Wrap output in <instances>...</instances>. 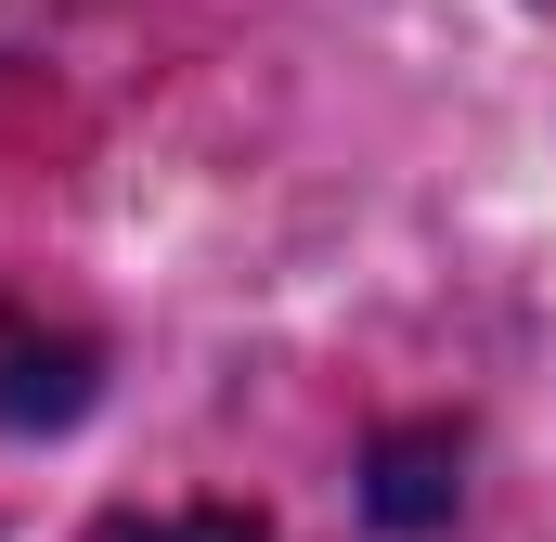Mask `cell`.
I'll list each match as a JSON object with an SVG mask.
<instances>
[{
    "mask_svg": "<svg viewBox=\"0 0 556 542\" xmlns=\"http://www.w3.org/2000/svg\"><path fill=\"white\" fill-rule=\"evenodd\" d=\"M91 542H260L247 517H104Z\"/></svg>",
    "mask_w": 556,
    "mask_h": 542,
    "instance_id": "1",
    "label": "cell"
}]
</instances>
